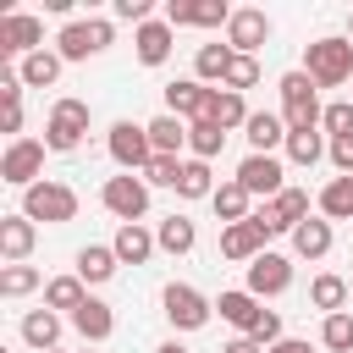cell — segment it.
I'll list each match as a JSON object with an SVG mask.
<instances>
[{
  "instance_id": "cell-21",
  "label": "cell",
  "mask_w": 353,
  "mask_h": 353,
  "mask_svg": "<svg viewBox=\"0 0 353 353\" xmlns=\"http://www.w3.org/2000/svg\"><path fill=\"white\" fill-rule=\"evenodd\" d=\"M132 44H138V61L143 66H165V55H171V22H143L132 33Z\"/></svg>"
},
{
  "instance_id": "cell-22",
  "label": "cell",
  "mask_w": 353,
  "mask_h": 353,
  "mask_svg": "<svg viewBox=\"0 0 353 353\" xmlns=\"http://www.w3.org/2000/svg\"><path fill=\"white\" fill-rule=\"evenodd\" d=\"M243 132H248V143H254V154H270L276 143H287V121H281L276 110H254Z\"/></svg>"
},
{
  "instance_id": "cell-42",
  "label": "cell",
  "mask_w": 353,
  "mask_h": 353,
  "mask_svg": "<svg viewBox=\"0 0 353 353\" xmlns=\"http://www.w3.org/2000/svg\"><path fill=\"white\" fill-rule=\"evenodd\" d=\"M320 127H325L331 138H353V105H347V99H336V105H325V116H320Z\"/></svg>"
},
{
  "instance_id": "cell-19",
  "label": "cell",
  "mask_w": 353,
  "mask_h": 353,
  "mask_svg": "<svg viewBox=\"0 0 353 353\" xmlns=\"http://www.w3.org/2000/svg\"><path fill=\"white\" fill-rule=\"evenodd\" d=\"M221 254H226V259L254 265V259L265 254V232H259L254 221H237V226H226V232H221Z\"/></svg>"
},
{
  "instance_id": "cell-17",
  "label": "cell",
  "mask_w": 353,
  "mask_h": 353,
  "mask_svg": "<svg viewBox=\"0 0 353 353\" xmlns=\"http://www.w3.org/2000/svg\"><path fill=\"white\" fill-rule=\"evenodd\" d=\"M33 221L28 215H0V259L6 265H22L28 254H33Z\"/></svg>"
},
{
  "instance_id": "cell-48",
  "label": "cell",
  "mask_w": 353,
  "mask_h": 353,
  "mask_svg": "<svg viewBox=\"0 0 353 353\" xmlns=\"http://www.w3.org/2000/svg\"><path fill=\"white\" fill-rule=\"evenodd\" d=\"M154 353H188V347H182V342H160Z\"/></svg>"
},
{
  "instance_id": "cell-25",
  "label": "cell",
  "mask_w": 353,
  "mask_h": 353,
  "mask_svg": "<svg viewBox=\"0 0 353 353\" xmlns=\"http://www.w3.org/2000/svg\"><path fill=\"white\" fill-rule=\"evenodd\" d=\"M83 287H88L83 276H55V281H44V309H66V314H77V309L88 303Z\"/></svg>"
},
{
  "instance_id": "cell-30",
  "label": "cell",
  "mask_w": 353,
  "mask_h": 353,
  "mask_svg": "<svg viewBox=\"0 0 353 353\" xmlns=\"http://www.w3.org/2000/svg\"><path fill=\"white\" fill-rule=\"evenodd\" d=\"M154 243H160L165 254H193L199 232H193V221H188V215H165V221H160V232H154Z\"/></svg>"
},
{
  "instance_id": "cell-37",
  "label": "cell",
  "mask_w": 353,
  "mask_h": 353,
  "mask_svg": "<svg viewBox=\"0 0 353 353\" xmlns=\"http://www.w3.org/2000/svg\"><path fill=\"white\" fill-rule=\"evenodd\" d=\"M320 342H325L331 353H353V314H347V309H342V314H325Z\"/></svg>"
},
{
  "instance_id": "cell-13",
  "label": "cell",
  "mask_w": 353,
  "mask_h": 353,
  "mask_svg": "<svg viewBox=\"0 0 353 353\" xmlns=\"http://www.w3.org/2000/svg\"><path fill=\"white\" fill-rule=\"evenodd\" d=\"M281 176H287V171H281L276 154H248V160L237 165V182L248 188V199H254V193H259V199H276V193H281Z\"/></svg>"
},
{
  "instance_id": "cell-41",
  "label": "cell",
  "mask_w": 353,
  "mask_h": 353,
  "mask_svg": "<svg viewBox=\"0 0 353 353\" xmlns=\"http://www.w3.org/2000/svg\"><path fill=\"white\" fill-rule=\"evenodd\" d=\"M176 176H182V160L176 154H154L149 171H143V182H154V188H176Z\"/></svg>"
},
{
  "instance_id": "cell-44",
  "label": "cell",
  "mask_w": 353,
  "mask_h": 353,
  "mask_svg": "<svg viewBox=\"0 0 353 353\" xmlns=\"http://www.w3.org/2000/svg\"><path fill=\"white\" fill-rule=\"evenodd\" d=\"M116 17H121V22H138V28H143V22H149V0H116Z\"/></svg>"
},
{
  "instance_id": "cell-14",
  "label": "cell",
  "mask_w": 353,
  "mask_h": 353,
  "mask_svg": "<svg viewBox=\"0 0 353 353\" xmlns=\"http://www.w3.org/2000/svg\"><path fill=\"white\" fill-rule=\"evenodd\" d=\"M292 287V265L281 259V254H259L254 265H248V292L254 298H276V292H287Z\"/></svg>"
},
{
  "instance_id": "cell-46",
  "label": "cell",
  "mask_w": 353,
  "mask_h": 353,
  "mask_svg": "<svg viewBox=\"0 0 353 353\" xmlns=\"http://www.w3.org/2000/svg\"><path fill=\"white\" fill-rule=\"evenodd\" d=\"M221 353H265V342H254V336H232Z\"/></svg>"
},
{
  "instance_id": "cell-9",
  "label": "cell",
  "mask_w": 353,
  "mask_h": 353,
  "mask_svg": "<svg viewBox=\"0 0 353 353\" xmlns=\"http://www.w3.org/2000/svg\"><path fill=\"white\" fill-rule=\"evenodd\" d=\"M39 171H44V143L39 138H11V149L0 154V182H11V188H33L39 182Z\"/></svg>"
},
{
  "instance_id": "cell-5",
  "label": "cell",
  "mask_w": 353,
  "mask_h": 353,
  "mask_svg": "<svg viewBox=\"0 0 353 353\" xmlns=\"http://www.w3.org/2000/svg\"><path fill=\"white\" fill-rule=\"evenodd\" d=\"M83 132H88V105L83 99H55L50 105V121H44V149L72 154L83 143Z\"/></svg>"
},
{
  "instance_id": "cell-26",
  "label": "cell",
  "mask_w": 353,
  "mask_h": 353,
  "mask_svg": "<svg viewBox=\"0 0 353 353\" xmlns=\"http://www.w3.org/2000/svg\"><path fill=\"white\" fill-rule=\"evenodd\" d=\"M17 77H22V88H50V83L61 77V55H55V50H33V55L17 66Z\"/></svg>"
},
{
  "instance_id": "cell-8",
  "label": "cell",
  "mask_w": 353,
  "mask_h": 353,
  "mask_svg": "<svg viewBox=\"0 0 353 353\" xmlns=\"http://www.w3.org/2000/svg\"><path fill=\"white\" fill-rule=\"evenodd\" d=\"M105 143H110V160H116L121 171H149V160H154L149 127H138V121H116Z\"/></svg>"
},
{
  "instance_id": "cell-49",
  "label": "cell",
  "mask_w": 353,
  "mask_h": 353,
  "mask_svg": "<svg viewBox=\"0 0 353 353\" xmlns=\"http://www.w3.org/2000/svg\"><path fill=\"white\" fill-rule=\"evenodd\" d=\"M347 39H353V17H347Z\"/></svg>"
},
{
  "instance_id": "cell-47",
  "label": "cell",
  "mask_w": 353,
  "mask_h": 353,
  "mask_svg": "<svg viewBox=\"0 0 353 353\" xmlns=\"http://www.w3.org/2000/svg\"><path fill=\"white\" fill-rule=\"evenodd\" d=\"M265 353H309V342H298V336H281L276 347H265Z\"/></svg>"
},
{
  "instance_id": "cell-35",
  "label": "cell",
  "mask_w": 353,
  "mask_h": 353,
  "mask_svg": "<svg viewBox=\"0 0 353 353\" xmlns=\"http://www.w3.org/2000/svg\"><path fill=\"white\" fill-rule=\"evenodd\" d=\"M309 303L325 309V314H342V303H347V281H342V276H314V281H309Z\"/></svg>"
},
{
  "instance_id": "cell-32",
  "label": "cell",
  "mask_w": 353,
  "mask_h": 353,
  "mask_svg": "<svg viewBox=\"0 0 353 353\" xmlns=\"http://www.w3.org/2000/svg\"><path fill=\"white\" fill-rule=\"evenodd\" d=\"M110 248H116V259H121V265H143V259H149V254H154L160 243H154V237H149L143 226H121Z\"/></svg>"
},
{
  "instance_id": "cell-15",
  "label": "cell",
  "mask_w": 353,
  "mask_h": 353,
  "mask_svg": "<svg viewBox=\"0 0 353 353\" xmlns=\"http://www.w3.org/2000/svg\"><path fill=\"white\" fill-rule=\"evenodd\" d=\"M215 88H204L199 77H182V83H165V116H182V121H199L204 105H210Z\"/></svg>"
},
{
  "instance_id": "cell-4",
  "label": "cell",
  "mask_w": 353,
  "mask_h": 353,
  "mask_svg": "<svg viewBox=\"0 0 353 353\" xmlns=\"http://www.w3.org/2000/svg\"><path fill=\"white\" fill-rule=\"evenodd\" d=\"M99 204H105L121 226H138V221L149 215V182H143L138 171H121V176H110V182L99 188Z\"/></svg>"
},
{
  "instance_id": "cell-18",
  "label": "cell",
  "mask_w": 353,
  "mask_h": 353,
  "mask_svg": "<svg viewBox=\"0 0 353 353\" xmlns=\"http://www.w3.org/2000/svg\"><path fill=\"white\" fill-rule=\"evenodd\" d=\"M248 116H254V110L243 105V94H232V88H215L199 121H215L221 132H232V127H248Z\"/></svg>"
},
{
  "instance_id": "cell-29",
  "label": "cell",
  "mask_w": 353,
  "mask_h": 353,
  "mask_svg": "<svg viewBox=\"0 0 353 353\" xmlns=\"http://www.w3.org/2000/svg\"><path fill=\"white\" fill-rule=\"evenodd\" d=\"M149 143H154V154L188 149V121H182V116H154V121H149Z\"/></svg>"
},
{
  "instance_id": "cell-24",
  "label": "cell",
  "mask_w": 353,
  "mask_h": 353,
  "mask_svg": "<svg viewBox=\"0 0 353 353\" xmlns=\"http://www.w3.org/2000/svg\"><path fill=\"white\" fill-rule=\"evenodd\" d=\"M72 325H77V336H83V342H105V336L116 331V314H110V303L88 298V303L72 314Z\"/></svg>"
},
{
  "instance_id": "cell-16",
  "label": "cell",
  "mask_w": 353,
  "mask_h": 353,
  "mask_svg": "<svg viewBox=\"0 0 353 353\" xmlns=\"http://www.w3.org/2000/svg\"><path fill=\"white\" fill-rule=\"evenodd\" d=\"M215 309H221V320H232L243 336H254V331H259V320L270 314V309H259V298H254L248 287H237V292H221V298H215Z\"/></svg>"
},
{
  "instance_id": "cell-1",
  "label": "cell",
  "mask_w": 353,
  "mask_h": 353,
  "mask_svg": "<svg viewBox=\"0 0 353 353\" xmlns=\"http://www.w3.org/2000/svg\"><path fill=\"white\" fill-rule=\"evenodd\" d=\"M303 72L314 77V88H336L353 77V39H314L303 50Z\"/></svg>"
},
{
  "instance_id": "cell-11",
  "label": "cell",
  "mask_w": 353,
  "mask_h": 353,
  "mask_svg": "<svg viewBox=\"0 0 353 353\" xmlns=\"http://www.w3.org/2000/svg\"><path fill=\"white\" fill-rule=\"evenodd\" d=\"M39 39H44V22L39 17H28V11H6L0 17V55H22L28 61L33 50H44Z\"/></svg>"
},
{
  "instance_id": "cell-50",
  "label": "cell",
  "mask_w": 353,
  "mask_h": 353,
  "mask_svg": "<svg viewBox=\"0 0 353 353\" xmlns=\"http://www.w3.org/2000/svg\"><path fill=\"white\" fill-rule=\"evenodd\" d=\"M83 353H88V347H83Z\"/></svg>"
},
{
  "instance_id": "cell-28",
  "label": "cell",
  "mask_w": 353,
  "mask_h": 353,
  "mask_svg": "<svg viewBox=\"0 0 353 353\" xmlns=\"http://www.w3.org/2000/svg\"><path fill=\"white\" fill-rule=\"evenodd\" d=\"M320 215L325 221H353V176H331L320 188Z\"/></svg>"
},
{
  "instance_id": "cell-31",
  "label": "cell",
  "mask_w": 353,
  "mask_h": 353,
  "mask_svg": "<svg viewBox=\"0 0 353 353\" xmlns=\"http://www.w3.org/2000/svg\"><path fill=\"white\" fill-rule=\"evenodd\" d=\"M292 248H298V259H325L331 254V221H303L292 232Z\"/></svg>"
},
{
  "instance_id": "cell-39",
  "label": "cell",
  "mask_w": 353,
  "mask_h": 353,
  "mask_svg": "<svg viewBox=\"0 0 353 353\" xmlns=\"http://www.w3.org/2000/svg\"><path fill=\"white\" fill-rule=\"evenodd\" d=\"M254 83H259V61H254V55H232V66H226V83H221V88L243 94V88H254Z\"/></svg>"
},
{
  "instance_id": "cell-23",
  "label": "cell",
  "mask_w": 353,
  "mask_h": 353,
  "mask_svg": "<svg viewBox=\"0 0 353 353\" xmlns=\"http://www.w3.org/2000/svg\"><path fill=\"white\" fill-rule=\"evenodd\" d=\"M210 204H215V215H221L226 226H237V221H248V215H254V199H248V188H243L237 176H232V182H221Z\"/></svg>"
},
{
  "instance_id": "cell-3",
  "label": "cell",
  "mask_w": 353,
  "mask_h": 353,
  "mask_svg": "<svg viewBox=\"0 0 353 353\" xmlns=\"http://www.w3.org/2000/svg\"><path fill=\"white\" fill-rule=\"evenodd\" d=\"M22 215L28 221H44V226H66V221H77V193L66 188V182H33L28 193H22Z\"/></svg>"
},
{
  "instance_id": "cell-51",
  "label": "cell",
  "mask_w": 353,
  "mask_h": 353,
  "mask_svg": "<svg viewBox=\"0 0 353 353\" xmlns=\"http://www.w3.org/2000/svg\"><path fill=\"white\" fill-rule=\"evenodd\" d=\"M50 353H55V347H50Z\"/></svg>"
},
{
  "instance_id": "cell-20",
  "label": "cell",
  "mask_w": 353,
  "mask_h": 353,
  "mask_svg": "<svg viewBox=\"0 0 353 353\" xmlns=\"http://www.w3.org/2000/svg\"><path fill=\"white\" fill-rule=\"evenodd\" d=\"M22 342L39 347V353H50V347L61 342V314H55V309H28V314H22Z\"/></svg>"
},
{
  "instance_id": "cell-38",
  "label": "cell",
  "mask_w": 353,
  "mask_h": 353,
  "mask_svg": "<svg viewBox=\"0 0 353 353\" xmlns=\"http://www.w3.org/2000/svg\"><path fill=\"white\" fill-rule=\"evenodd\" d=\"M320 154H331V149L320 143V132H287V160H292V165H314Z\"/></svg>"
},
{
  "instance_id": "cell-12",
  "label": "cell",
  "mask_w": 353,
  "mask_h": 353,
  "mask_svg": "<svg viewBox=\"0 0 353 353\" xmlns=\"http://www.w3.org/2000/svg\"><path fill=\"white\" fill-rule=\"evenodd\" d=\"M265 39H270V17H265V11H254V6L232 11V22H226V44H232L237 55H254Z\"/></svg>"
},
{
  "instance_id": "cell-43",
  "label": "cell",
  "mask_w": 353,
  "mask_h": 353,
  "mask_svg": "<svg viewBox=\"0 0 353 353\" xmlns=\"http://www.w3.org/2000/svg\"><path fill=\"white\" fill-rule=\"evenodd\" d=\"M331 165L342 176H353V138H331Z\"/></svg>"
},
{
  "instance_id": "cell-27",
  "label": "cell",
  "mask_w": 353,
  "mask_h": 353,
  "mask_svg": "<svg viewBox=\"0 0 353 353\" xmlns=\"http://www.w3.org/2000/svg\"><path fill=\"white\" fill-rule=\"evenodd\" d=\"M116 248H105V243H88V248H77V276L83 281H110L116 276Z\"/></svg>"
},
{
  "instance_id": "cell-45",
  "label": "cell",
  "mask_w": 353,
  "mask_h": 353,
  "mask_svg": "<svg viewBox=\"0 0 353 353\" xmlns=\"http://www.w3.org/2000/svg\"><path fill=\"white\" fill-rule=\"evenodd\" d=\"M254 342H265V347H276V342H281V314H276V309H270V314L259 320V331H254Z\"/></svg>"
},
{
  "instance_id": "cell-6",
  "label": "cell",
  "mask_w": 353,
  "mask_h": 353,
  "mask_svg": "<svg viewBox=\"0 0 353 353\" xmlns=\"http://www.w3.org/2000/svg\"><path fill=\"white\" fill-rule=\"evenodd\" d=\"M110 39H116V28H110L105 17L66 22V28H61V39H55V55H61V61H88V55H99Z\"/></svg>"
},
{
  "instance_id": "cell-2",
  "label": "cell",
  "mask_w": 353,
  "mask_h": 353,
  "mask_svg": "<svg viewBox=\"0 0 353 353\" xmlns=\"http://www.w3.org/2000/svg\"><path fill=\"white\" fill-rule=\"evenodd\" d=\"M320 99H314V77L309 72H287L281 77V121L287 132H320Z\"/></svg>"
},
{
  "instance_id": "cell-36",
  "label": "cell",
  "mask_w": 353,
  "mask_h": 353,
  "mask_svg": "<svg viewBox=\"0 0 353 353\" xmlns=\"http://www.w3.org/2000/svg\"><path fill=\"white\" fill-rule=\"evenodd\" d=\"M221 143H226V132H221L215 121H188V149H193V160H215Z\"/></svg>"
},
{
  "instance_id": "cell-7",
  "label": "cell",
  "mask_w": 353,
  "mask_h": 353,
  "mask_svg": "<svg viewBox=\"0 0 353 353\" xmlns=\"http://www.w3.org/2000/svg\"><path fill=\"white\" fill-rule=\"evenodd\" d=\"M160 303H165V320H171L176 331H199V325H210V314H215V303H210L199 287H188V281H171Z\"/></svg>"
},
{
  "instance_id": "cell-40",
  "label": "cell",
  "mask_w": 353,
  "mask_h": 353,
  "mask_svg": "<svg viewBox=\"0 0 353 353\" xmlns=\"http://www.w3.org/2000/svg\"><path fill=\"white\" fill-rule=\"evenodd\" d=\"M33 287H39V270H33V265H6V270H0V292H6V298H22V292H33Z\"/></svg>"
},
{
  "instance_id": "cell-33",
  "label": "cell",
  "mask_w": 353,
  "mask_h": 353,
  "mask_svg": "<svg viewBox=\"0 0 353 353\" xmlns=\"http://www.w3.org/2000/svg\"><path fill=\"white\" fill-rule=\"evenodd\" d=\"M176 193H182V199H215V176H210V160H182Z\"/></svg>"
},
{
  "instance_id": "cell-10",
  "label": "cell",
  "mask_w": 353,
  "mask_h": 353,
  "mask_svg": "<svg viewBox=\"0 0 353 353\" xmlns=\"http://www.w3.org/2000/svg\"><path fill=\"white\" fill-rule=\"evenodd\" d=\"M165 22L171 28H226L232 6L226 0H165Z\"/></svg>"
},
{
  "instance_id": "cell-34",
  "label": "cell",
  "mask_w": 353,
  "mask_h": 353,
  "mask_svg": "<svg viewBox=\"0 0 353 353\" xmlns=\"http://www.w3.org/2000/svg\"><path fill=\"white\" fill-rule=\"evenodd\" d=\"M232 44H204L199 50V61H193V72H199V83H226V66H232Z\"/></svg>"
}]
</instances>
